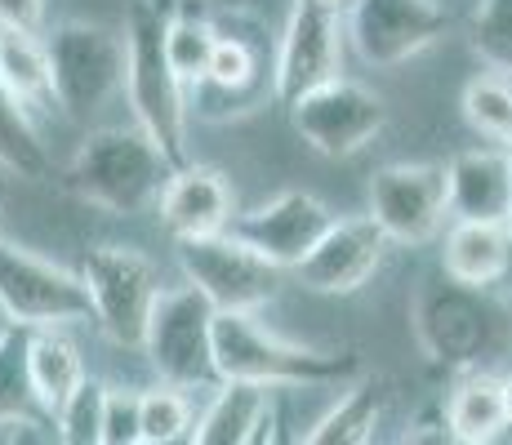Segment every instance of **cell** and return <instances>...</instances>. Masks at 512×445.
Wrapping results in <instances>:
<instances>
[{"label": "cell", "mask_w": 512, "mask_h": 445, "mask_svg": "<svg viewBox=\"0 0 512 445\" xmlns=\"http://www.w3.org/2000/svg\"><path fill=\"white\" fill-rule=\"evenodd\" d=\"M174 178V165L139 125L94 130L76 147L72 165L63 170V183L81 201L112 214H143L161 205L165 187Z\"/></svg>", "instance_id": "6da1fadb"}, {"label": "cell", "mask_w": 512, "mask_h": 445, "mask_svg": "<svg viewBox=\"0 0 512 445\" xmlns=\"http://www.w3.org/2000/svg\"><path fill=\"white\" fill-rule=\"evenodd\" d=\"M214 370L219 383L241 388H317V383H348L357 361L339 352H317L272 334L259 316H214Z\"/></svg>", "instance_id": "7a4b0ae2"}, {"label": "cell", "mask_w": 512, "mask_h": 445, "mask_svg": "<svg viewBox=\"0 0 512 445\" xmlns=\"http://www.w3.org/2000/svg\"><path fill=\"white\" fill-rule=\"evenodd\" d=\"M165 14L156 5L130 9L125 23V98L134 107V125L170 156L174 170H183L187 161V89L179 85V76L165 63Z\"/></svg>", "instance_id": "3957f363"}, {"label": "cell", "mask_w": 512, "mask_h": 445, "mask_svg": "<svg viewBox=\"0 0 512 445\" xmlns=\"http://www.w3.org/2000/svg\"><path fill=\"white\" fill-rule=\"evenodd\" d=\"M410 321H415L419 348L432 361L450 365V370H468V374L481 370L490 356L504 348V334H508L499 303L486 290L455 285L450 276L419 285Z\"/></svg>", "instance_id": "277c9868"}, {"label": "cell", "mask_w": 512, "mask_h": 445, "mask_svg": "<svg viewBox=\"0 0 512 445\" xmlns=\"http://www.w3.org/2000/svg\"><path fill=\"white\" fill-rule=\"evenodd\" d=\"M54 103L67 121H90L125 89V41L98 23H58L45 36Z\"/></svg>", "instance_id": "5b68a950"}, {"label": "cell", "mask_w": 512, "mask_h": 445, "mask_svg": "<svg viewBox=\"0 0 512 445\" xmlns=\"http://www.w3.org/2000/svg\"><path fill=\"white\" fill-rule=\"evenodd\" d=\"M81 281L90 294L94 321L103 325L107 339L143 352L147 325H152L156 299H161L152 259L134 245H94L81 259Z\"/></svg>", "instance_id": "8992f818"}, {"label": "cell", "mask_w": 512, "mask_h": 445, "mask_svg": "<svg viewBox=\"0 0 512 445\" xmlns=\"http://www.w3.org/2000/svg\"><path fill=\"white\" fill-rule=\"evenodd\" d=\"M214 312L192 285H174L161 290L147 325V361L170 388H223L219 370H214Z\"/></svg>", "instance_id": "52a82bcc"}, {"label": "cell", "mask_w": 512, "mask_h": 445, "mask_svg": "<svg viewBox=\"0 0 512 445\" xmlns=\"http://www.w3.org/2000/svg\"><path fill=\"white\" fill-rule=\"evenodd\" d=\"M0 308L14 316L18 330H63L94 321L81 272H67L9 236H0Z\"/></svg>", "instance_id": "ba28073f"}, {"label": "cell", "mask_w": 512, "mask_h": 445, "mask_svg": "<svg viewBox=\"0 0 512 445\" xmlns=\"http://www.w3.org/2000/svg\"><path fill=\"white\" fill-rule=\"evenodd\" d=\"M179 267L196 294L214 312L259 316L263 303L277 299L281 267H272L263 254H254L232 232L201 236V241H179Z\"/></svg>", "instance_id": "9c48e42d"}, {"label": "cell", "mask_w": 512, "mask_h": 445, "mask_svg": "<svg viewBox=\"0 0 512 445\" xmlns=\"http://www.w3.org/2000/svg\"><path fill=\"white\" fill-rule=\"evenodd\" d=\"M343 45H348V14L330 0H294L277 45V98L294 107L312 89L343 81Z\"/></svg>", "instance_id": "30bf717a"}, {"label": "cell", "mask_w": 512, "mask_h": 445, "mask_svg": "<svg viewBox=\"0 0 512 445\" xmlns=\"http://www.w3.org/2000/svg\"><path fill=\"white\" fill-rule=\"evenodd\" d=\"M450 214L446 165H383L370 178V219L388 245H428Z\"/></svg>", "instance_id": "8fae6325"}, {"label": "cell", "mask_w": 512, "mask_h": 445, "mask_svg": "<svg viewBox=\"0 0 512 445\" xmlns=\"http://www.w3.org/2000/svg\"><path fill=\"white\" fill-rule=\"evenodd\" d=\"M290 125L303 143H312L321 156H357L366 152L374 138L388 125V107L379 94H370L357 81H330L321 89H312L308 98L290 107Z\"/></svg>", "instance_id": "7c38bea8"}, {"label": "cell", "mask_w": 512, "mask_h": 445, "mask_svg": "<svg viewBox=\"0 0 512 445\" xmlns=\"http://www.w3.org/2000/svg\"><path fill=\"white\" fill-rule=\"evenodd\" d=\"M339 223L326 210V201H317L312 192H281L277 201L259 205L250 214H236L228 232L236 241H245L254 254H263L281 272H299L303 259L326 241V232Z\"/></svg>", "instance_id": "4fadbf2b"}, {"label": "cell", "mask_w": 512, "mask_h": 445, "mask_svg": "<svg viewBox=\"0 0 512 445\" xmlns=\"http://www.w3.org/2000/svg\"><path fill=\"white\" fill-rule=\"evenodd\" d=\"M446 32L437 0H352L348 45L370 67H397Z\"/></svg>", "instance_id": "5bb4252c"}, {"label": "cell", "mask_w": 512, "mask_h": 445, "mask_svg": "<svg viewBox=\"0 0 512 445\" xmlns=\"http://www.w3.org/2000/svg\"><path fill=\"white\" fill-rule=\"evenodd\" d=\"M383 254H388V236L374 227L370 214L366 219H339L294 276L312 294H352L379 272Z\"/></svg>", "instance_id": "9a60e30c"}, {"label": "cell", "mask_w": 512, "mask_h": 445, "mask_svg": "<svg viewBox=\"0 0 512 445\" xmlns=\"http://www.w3.org/2000/svg\"><path fill=\"white\" fill-rule=\"evenodd\" d=\"M277 98V63H268V45L259 41V32H219L210 58V76L196 89V107H210L214 98H228L232 112L245 116L263 103V98Z\"/></svg>", "instance_id": "2e32d148"}, {"label": "cell", "mask_w": 512, "mask_h": 445, "mask_svg": "<svg viewBox=\"0 0 512 445\" xmlns=\"http://www.w3.org/2000/svg\"><path fill=\"white\" fill-rule=\"evenodd\" d=\"M450 178V219L508 227L512 219V152L472 147L446 165Z\"/></svg>", "instance_id": "e0dca14e"}, {"label": "cell", "mask_w": 512, "mask_h": 445, "mask_svg": "<svg viewBox=\"0 0 512 445\" xmlns=\"http://www.w3.org/2000/svg\"><path fill=\"white\" fill-rule=\"evenodd\" d=\"M232 192L219 170L210 165H183L174 170L170 187L161 196V223L174 232V241H201L223 236L232 227Z\"/></svg>", "instance_id": "ac0fdd59"}, {"label": "cell", "mask_w": 512, "mask_h": 445, "mask_svg": "<svg viewBox=\"0 0 512 445\" xmlns=\"http://www.w3.org/2000/svg\"><path fill=\"white\" fill-rule=\"evenodd\" d=\"M512 272V236L508 227L490 223H450L441 245V276L468 290H490Z\"/></svg>", "instance_id": "d6986e66"}, {"label": "cell", "mask_w": 512, "mask_h": 445, "mask_svg": "<svg viewBox=\"0 0 512 445\" xmlns=\"http://www.w3.org/2000/svg\"><path fill=\"white\" fill-rule=\"evenodd\" d=\"M272 410H277V405H272V392L223 383V388H214L210 405L196 414L187 445H250L254 432L268 423Z\"/></svg>", "instance_id": "ffe728a7"}, {"label": "cell", "mask_w": 512, "mask_h": 445, "mask_svg": "<svg viewBox=\"0 0 512 445\" xmlns=\"http://www.w3.org/2000/svg\"><path fill=\"white\" fill-rule=\"evenodd\" d=\"M85 361L63 330H32V392L45 419H58L85 388Z\"/></svg>", "instance_id": "44dd1931"}, {"label": "cell", "mask_w": 512, "mask_h": 445, "mask_svg": "<svg viewBox=\"0 0 512 445\" xmlns=\"http://www.w3.org/2000/svg\"><path fill=\"white\" fill-rule=\"evenodd\" d=\"M446 423L464 445H499V437L508 432L504 379H495L486 370L464 374L446 401Z\"/></svg>", "instance_id": "7402d4cb"}, {"label": "cell", "mask_w": 512, "mask_h": 445, "mask_svg": "<svg viewBox=\"0 0 512 445\" xmlns=\"http://www.w3.org/2000/svg\"><path fill=\"white\" fill-rule=\"evenodd\" d=\"M383 405H388V388L379 379H357L343 388V397L321 414L308 428L299 445H370L379 432Z\"/></svg>", "instance_id": "603a6c76"}, {"label": "cell", "mask_w": 512, "mask_h": 445, "mask_svg": "<svg viewBox=\"0 0 512 445\" xmlns=\"http://www.w3.org/2000/svg\"><path fill=\"white\" fill-rule=\"evenodd\" d=\"M0 81L27 107V112H45L54 103V76H49L45 41L32 32H14L0 27Z\"/></svg>", "instance_id": "cb8c5ba5"}, {"label": "cell", "mask_w": 512, "mask_h": 445, "mask_svg": "<svg viewBox=\"0 0 512 445\" xmlns=\"http://www.w3.org/2000/svg\"><path fill=\"white\" fill-rule=\"evenodd\" d=\"M161 45H165V63H170V72L179 76V85L187 94H196V89L205 85V76H210L219 27H214L205 14H196V9H179V14H165Z\"/></svg>", "instance_id": "d4e9b609"}, {"label": "cell", "mask_w": 512, "mask_h": 445, "mask_svg": "<svg viewBox=\"0 0 512 445\" xmlns=\"http://www.w3.org/2000/svg\"><path fill=\"white\" fill-rule=\"evenodd\" d=\"M0 170L18 178H45L49 174V152L41 143L32 112L18 103L0 81Z\"/></svg>", "instance_id": "484cf974"}, {"label": "cell", "mask_w": 512, "mask_h": 445, "mask_svg": "<svg viewBox=\"0 0 512 445\" xmlns=\"http://www.w3.org/2000/svg\"><path fill=\"white\" fill-rule=\"evenodd\" d=\"M41 405L32 392V330H14L0 348V428L36 423Z\"/></svg>", "instance_id": "4316f807"}, {"label": "cell", "mask_w": 512, "mask_h": 445, "mask_svg": "<svg viewBox=\"0 0 512 445\" xmlns=\"http://www.w3.org/2000/svg\"><path fill=\"white\" fill-rule=\"evenodd\" d=\"M464 116L481 138H495V143L512 147V81L508 76H477L464 85Z\"/></svg>", "instance_id": "83f0119b"}, {"label": "cell", "mask_w": 512, "mask_h": 445, "mask_svg": "<svg viewBox=\"0 0 512 445\" xmlns=\"http://www.w3.org/2000/svg\"><path fill=\"white\" fill-rule=\"evenodd\" d=\"M472 49L495 76L512 81V0H481L472 14Z\"/></svg>", "instance_id": "f1b7e54d"}, {"label": "cell", "mask_w": 512, "mask_h": 445, "mask_svg": "<svg viewBox=\"0 0 512 445\" xmlns=\"http://www.w3.org/2000/svg\"><path fill=\"white\" fill-rule=\"evenodd\" d=\"M192 401L179 388L161 383V388L143 392V445H170V441H187L192 437Z\"/></svg>", "instance_id": "f546056e"}, {"label": "cell", "mask_w": 512, "mask_h": 445, "mask_svg": "<svg viewBox=\"0 0 512 445\" xmlns=\"http://www.w3.org/2000/svg\"><path fill=\"white\" fill-rule=\"evenodd\" d=\"M103 405H107V383L85 379V388L54 419V441L58 445H103Z\"/></svg>", "instance_id": "4dcf8cb0"}, {"label": "cell", "mask_w": 512, "mask_h": 445, "mask_svg": "<svg viewBox=\"0 0 512 445\" xmlns=\"http://www.w3.org/2000/svg\"><path fill=\"white\" fill-rule=\"evenodd\" d=\"M103 445H143V392H134V388H107Z\"/></svg>", "instance_id": "1f68e13d"}, {"label": "cell", "mask_w": 512, "mask_h": 445, "mask_svg": "<svg viewBox=\"0 0 512 445\" xmlns=\"http://www.w3.org/2000/svg\"><path fill=\"white\" fill-rule=\"evenodd\" d=\"M401 445H464V441H459L455 428L446 423V410H441V414L428 410V414H419V419L406 428Z\"/></svg>", "instance_id": "d6a6232c"}, {"label": "cell", "mask_w": 512, "mask_h": 445, "mask_svg": "<svg viewBox=\"0 0 512 445\" xmlns=\"http://www.w3.org/2000/svg\"><path fill=\"white\" fill-rule=\"evenodd\" d=\"M41 23H45V0H0V27L36 36Z\"/></svg>", "instance_id": "836d02e7"}, {"label": "cell", "mask_w": 512, "mask_h": 445, "mask_svg": "<svg viewBox=\"0 0 512 445\" xmlns=\"http://www.w3.org/2000/svg\"><path fill=\"white\" fill-rule=\"evenodd\" d=\"M277 428H281V414L272 410V414H268V423H263V428L254 432V441H250V445H277Z\"/></svg>", "instance_id": "e575fe53"}, {"label": "cell", "mask_w": 512, "mask_h": 445, "mask_svg": "<svg viewBox=\"0 0 512 445\" xmlns=\"http://www.w3.org/2000/svg\"><path fill=\"white\" fill-rule=\"evenodd\" d=\"M18 330V325H14V316H9L5 308H0V348H5V343H9V334H14Z\"/></svg>", "instance_id": "d590c367"}, {"label": "cell", "mask_w": 512, "mask_h": 445, "mask_svg": "<svg viewBox=\"0 0 512 445\" xmlns=\"http://www.w3.org/2000/svg\"><path fill=\"white\" fill-rule=\"evenodd\" d=\"M504 410H508V432H512V379H504Z\"/></svg>", "instance_id": "8d00e7d4"}, {"label": "cell", "mask_w": 512, "mask_h": 445, "mask_svg": "<svg viewBox=\"0 0 512 445\" xmlns=\"http://www.w3.org/2000/svg\"><path fill=\"white\" fill-rule=\"evenodd\" d=\"M277 445H299V441H294V432L285 428V419H281V428H277Z\"/></svg>", "instance_id": "74e56055"}, {"label": "cell", "mask_w": 512, "mask_h": 445, "mask_svg": "<svg viewBox=\"0 0 512 445\" xmlns=\"http://www.w3.org/2000/svg\"><path fill=\"white\" fill-rule=\"evenodd\" d=\"M0 214H5V183H0Z\"/></svg>", "instance_id": "f35d334b"}, {"label": "cell", "mask_w": 512, "mask_h": 445, "mask_svg": "<svg viewBox=\"0 0 512 445\" xmlns=\"http://www.w3.org/2000/svg\"><path fill=\"white\" fill-rule=\"evenodd\" d=\"M508 236H512V219H508Z\"/></svg>", "instance_id": "ab89813d"}, {"label": "cell", "mask_w": 512, "mask_h": 445, "mask_svg": "<svg viewBox=\"0 0 512 445\" xmlns=\"http://www.w3.org/2000/svg\"><path fill=\"white\" fill-rule=\"evenodd\" d=\"M170 445H187V441H170Z\"/></svg>", "instance_id": "60d3db41"}, {"label": "cell", "mask_w": 512, "mask_h": 445, "mask_svg": "<svg viewBox=\"0 0 512 445\" xmlns=\"http://www.w3.org/2000/svg\"><path fill=\"white\" fill-rule=\"evenodd\" d=\"M330 5H339V0H330Z\"/></svg>", "instance_id": "b9f144b4"}, {"label": "cell", "mask_w": 512, "mask_h": 445, "mask_svg": "<svg viewBox=\"0 0 512 445\" xmlns=\"http://www.w3.org/2000/svg\"><path fill=\"white\" fill-rule=\"evenodd\" d=\"M508 152H512V147H508Z\"/></svg>", "instance_id": "7bdbcfd3"}]
</instances>
